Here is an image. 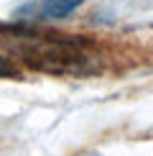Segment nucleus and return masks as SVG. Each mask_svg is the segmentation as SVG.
Masks as SVG:
<instances>
[{
	"label": "nucleus",
	"mask_w": 153,
	"mask_h": 156,
	"mask_svg": "<svg viewBox=\"0 0 153 156\" xmlns=\"http://www.w3.org/2000/svg\"><path fill=\"white\" fill-rule=\"evenodd\" d=\"M84 0H41V13L49 18H66L74 13Z\"/></svg>",
	"instance_id": "2"
},
{
	"label": "nucleus",
	"mask_w": 153,
	"mask_h": 156,
	"mask_svg": "<svg viewBox=\"0 0 153 156\" xmlns=\"http://www.w3.org/2000/svg\"><path fill=\"white\" fill-rule=\"evenodd\" d=\"M0 77H18V69L10 64L8 56H0Z\"/></svg>",
	"instance_id": "3"
},
{
	"label": "nucleus",
	"mask_w": 153,
	"mask_h": 156,
	"mask_svg": "<svg viewBox=\"0 0 153 156\" xmlns=\"http://www.w3.org/2000/svg\"><path fill=\"white\" fill-rule=\"evenodd\" d=\"M0 44L31 69L49 74H87L92 72L89 46L79 38L36 31L25 26L0 28Z\"/></svg>",
	"instance_id": "1"
}]
</instances>
